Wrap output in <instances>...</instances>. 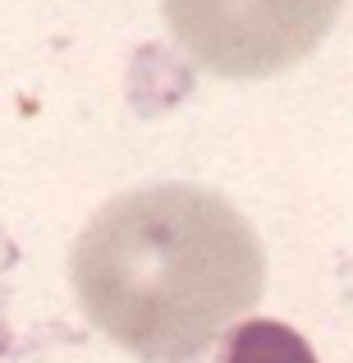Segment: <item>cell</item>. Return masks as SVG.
<instances>
[{
    "label": "cell",
    "mask_w": 353,
    "mask_h": 363,
    "mask_svg": "<svg viewBox=\"0 0 353 363\" xmlns=\"http://www.w3.org/2000/svg\"><path fill=\"white\" fill-rule=\"evenodd\" d=\"M69 276L101 336L138 359L184 363L262 299L266 253L230 198L147 184L92 216Z\"/></svg>",
    "instance_id": "obj_1"
},
{
    "label": "cell",
    "mask_w": 353,
    "mask_h": 363,
    "mask_svg": "<svg viewBox=\"0 0 353 363\" xmlns=\"http://www.w3.org/2000/svg\"><path fill=\"white\" fill-rule=\"evenodd\" d=\"M221 363H317V354L284 322H243L230 331Z\"/></svg>",
    "instance_id": "obj_3"
},
{
    "label": "cell",
    "mask_w": 353,
    "mask_h": 363,
    "mask_svg": "<svg viewBox=\"0 0 353 363\" xmlns=\"http://www.w3.org/2000/svg\"><path fill=\"white\" fill-rule=\"evenodd\" d=\"M175 42L221 79H266L321 46L345 0H161Z\"/></svg>",
    "instance_id": "obj_2"
}]
</instances>
